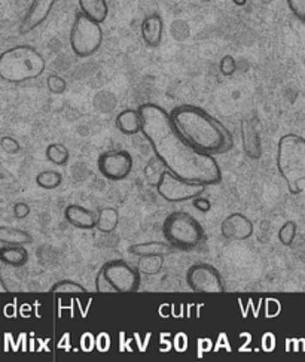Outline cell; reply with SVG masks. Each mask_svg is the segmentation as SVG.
<instances>
[{
    "label": "cell",
    "instance_id": "obj_1",
    "mask_svg": "<svg viewBox=\"0 0 305 362\" xmlns=\"http://www.w3.org/2000/svg\"><path fill=\"white\" fill-rule=\"evenodd\" d=\"M137 109L142 118V133L165 169L207 187L220 182L222 170L215 157L193 148L176 129L167 110L155 103H143Z\"/></svg>",
    "mask_w": 305,
    "mask_h": 362
},
{
    "label": "cell",
    "instance_id": "obj_2",
    "mask_svg": "<svg viewBox=\"0 0 305 362\" xmlns=\"http://www.w3.org/2000/svg\"><path fill=\"white\" fill-rule=\"evenodd\" d=\"M170 115L176 129L193 148L213 157L231 151L234 145L231 132L203 107L182 105L174 107Z\"/></svg>",
    "mask_w": 305,
    "mask_h": 362
},
{
    "label": "cell",
    "instance_id": "obj_3",
    "mask_svg": "<svg viewBox=\"0 0 305 362\" xmlns=\"http://www.w3.org/2000/svg\"><path fill=\"white\" fill-rule=\"evenodd\" d=\"M44 55L30 45L12 47L0 55V78L9 83L33 81L45 74Z\"/></svg>",
    "mask_w": 305,
    "mask_h": 362
},
{
    "label": "cell",
    "instance_id": "obj_4",
    "mask_svg": "<svg viewBox=\"0 0 305 362\" xmlns=\"http://www.w3.org/2000/svg\"><path fill=\"white\" fill-rule=\"evenodd\" d=\"M277 170L286 182L289 192L299 194L301 182L305 180V137L297 133H287L277 144Z\"/></svg>",
    "mask_w": 305,
    "mask_h": 362
},
{
    "label": "cell",
    "instance_id": "obj_5",
    "mask_svg": "<svg viewBox=\"0 0 305 362\" xmlns=\"http://www.w3.org/2000/svg\"><path fill=\"white\" fill-rule=\"evenodd\" d=\"M142 274L137 267L122 259L107 261L95 276V291L100 294L136 292L140 289Z\"/></svg>",
    "mask_w": 305,
    "mask_h": 362
},
{
    "label": "cell",
    "instance_id": "obj_6",
    "mask_svg": "<svg viewBox=\"0 0 305 362\" xmlns=\"http://www.w3.org/2000/svg\"><path fill=\"white\" fill-rule=\"evenodd\" d=\"M162 234L165 240L180 250L196 249L205 238L200 221L186 212H173L164 219Z\"/></svg>",
    "mask_w": 305,
    "mask_h": 362
},
{
    "label": "cell",
    "instance_id": "obj_7",
    "mask_svg": "<svg viewBox=\"0 0 305 362\" xmlns=\"http://www.w3.org/2000/svg\"><path fill=\"white\" fill-rule=\"evenodd\" d=\"M72 51L79 59H88L100 49L103 44V30L100 23L87 17L84 12L76 13L71 29Z\"/></svg>",
    "mask_w": 305,
    "mask_h": 362
},
{
    "label": "cell",
    "instance_id": "obj_8",
    "mask_svg": "<svg viewBox=\"0 0 305 362\" xmlns=\"http://www.w3.org/2000/svg\"><path fill=\"white\" fill-rule=\"evenodd\" d=\"M155 188H157V192L160 194V197L164 199L165 202L184 203V202H191L193 199L203 196L207 185L179 177L170 170L164 169Z\"/></svg>",
    "mask_w": 305,
    "mask_h": 362
},
{
    "label": "cell",
    "instance_id": "obj_9",
    "mask_svg": "<svg viewBox=\"0 0 305 362\" xmlns=\"http://www.w3.org/2000/svg\"><path fill=\"white\" fill-rule=\"evenodd\" d=\"M186 285L198 294H220L227 289L219 270L207 262L192 264L186 270Z\"/></svg>",
    "mask_w": 305,
    "mask_h": 362
},
{
    "label": "cell",
    "instance_id": "obj_10",
    "mask_svg": "<svg viewBox=\"0 0 305 362\" xmlns=\"http://www.w3.org/2000/svg\"><path fill=\"white\" fill-rule=\"evenodd\" d=\"M133 157L128 151H107L100 154L97 160V167L100 173L109 180H124L133 172Z\"/></svg>",
    "mask_w": 305,
    "mask_h": 362
},
{
    "label": "cell",
    "instance_id": "obj_11",
    "mask_svg": "<svg viewBox=\"0 0 305 362\" xmlns=\"http://www.w3.org/2000/svg\"><path fill=\"white\" fill-rule=\"evenodd\" d=\"M255 231L253 222L244 214L234 212L228 215L220 224V234L227 240H247L251 239Z\"/></svg>",
    "mask_w": 305,
    "mask_h": 362
},
{
    "label": "cell",
    "instance_id": "obj_12",
    "mask_svg": "<svg viewBox=\"0 0 305 362\" xmlns=\"http://www.w3.org/2000/svg\"><path fill=\"white\" fill-rule=\"evenodd\" d=\"M59 2L60 0H33L21 21L20 33L27 35L37 29L39 25H42Z\"/></svg>",
    "mask_w": 305,
    "mask_h": 362
},
{
    "label": "cell",
    "instance_id": "obj_13",
    "mask_svg": "<svg viewBox=\"0 0 305 362\" xmlns=\"http://www.w3.org/2000/svg\"><path fill=\"white\" fill-rule=\"evenodd\" d=\"M64 219L75 228L94 230L97 228V214L82 204H68L64 209Z\"/></svg>",
    "mask_w": 305,
    "mask_h": 362
},
{
    "label": "cell",
    "instance_id": "obj_14",
    "mask_svg": "<svg viewBox=\"0 0 305 362\" xmlns=\"http://www.w3.org/2000/svg\"><path fill=\"white\" fill-rule=\"evenodd\" d=\"M140 35L145 44L149 48H157L164 35V21L160 13H150L146 17L140 25Z\"/></svg>",
    "mask_w": 305,
    "mask_h": 362
},
{
    "label": "cell",
    "instance_id": "obj_15",
    "mask_svg": "<svg viewBox=\"0 0 305 362\" xmlns=\"http://www.w3.org/2000/svg\"><path fill=\"white\" fill-rule=\"evenodd\" d=\"M241 141L244 154L251 160H259L262 156V139L249 121L241 122Z\"/></svg>",
    "mask_w": 305,
    "mask_h": 362
},
{
    "label": "cell",
    "instance_id": "obj_16",
    "mask_svg": "<svg viewBox=\"0 0 305 362\" xmlns=\"http://www.w3.org/2000/svg\"><path fill=\"white\" fill-rule=\"evenodd\" d=\"M116 129L126 136H134L142 133V118L138 109H124L116 115Z\"/></svg>",
    "mask_w": 305,
    "mask_h": 362
},
{
    "label": "cell",
    "instance_id": "obj_17",
    "mask_svg": "<svg viewBox=\"0 0 305 362\" xmlns=\"http://www.w3.org/2000/svg\"><path fill=\"white\" fill-rule=\"evenodd\" d=\"M174 246L170 245L167 240L165 242H143L136 243L128 247V254L134 257H145V255H169L173 252Z\"/></svg>",
    "mask_w": 305,
    "mask_h": 362
},
{
    "label": "cell",
    "instance_id": "obj_18",
    "mask_svg": "<svg viewBox=\"0 0 305 362\" xmlns=\"http://www.w3.org/2000/svg\"><path fill=\"white\" fill-rule=\"evenodd\" d=\"M0 243L9 246H27L33 243V238L25 230L2 226L0 227Z\"/></svg>",
    "mask_w": 305,
    "mask_h": 362
},
{
    "label": "cell",
    "instance_id": "obj_19",
    "mask_svg": "<svg viewBox=\"0 0 305 362\" xmlns=\"http://www.w3.org/2000/svg\"><path fill=\"white\" fill-rule=\"evenodd\" d=\"M0 259L11 267H23L29 261V250L25 246H9L4 245L0 249Z\"/></svg>",
    "mask_w": 305,
    "mask_h": 362
},
{
    "label": "cell",
    "instance_id": "obj_20",
    "mask_svg": "<svg viewBox=\"0 0 305 362\" xmlns=\"http://www.w3.org/2000/svg\"><path fill=\"white\" fill-rule=\"evenodd\" d=\"M80 12L97 23H104L109 13V5L106 0H78Z\"/></svg>",
    "mask_w": 305,
    "mask_h": 362
},
{
    "label": "cell",
    "instance_id": "obj_21",
    "mask_svg": "<svg viewBox=\"0 0 305 362\" xmlns=\"http://www.w3.org/2000/svg\"><path fill=\"white\" fill-rule=\"evenodd\" d=\"M119 226V214L115 207H103L97 214V230L104 234L114 233Z\"/></svg>",
    "mask_w": 305,
    "mask_h": 362
},
{
    "label": "cell",
    "instance_id": "obj_22",
    "mask_svg": "<svg viewBox=\"0 0 305 362\" xmlns=\"http://www.w3.org/2000/svg\"><path fill=\"white\" fill-rule=\"evenodd\" d=\"M45 157L54 165H66L68 158H71V152H68L66 145L60 142H52L47 146Z\"/></svg>",
    "mask_w": 305,
    "mask_h": 362
},
{
    "label": "cell",
    "instance_id": "obj_23",
    "mask_svg": "<svg viewBox=\"0 0 305 362\" xmlns=\"http://www.w3.org/2000/svg\"><path fill=\"white\" fill-rule=\"evenodd\" d=\"M138 258H140V261L137 264V269L142 276H155L164 266L162 255H145Z\"/></svg>",
    "mask_w": 305,
    "mask_h": 362
},
{
    "label": "cell",
    "instance_id": "obj_24",
    "mask_svg": "<svg viewBox=\"0 0 305 362\" xmlns=\"http://www.w3.org/2000/svg\"><path fill=\"white\" fill-rule=\"evenodd\" d=\"M36 185L40 189H57L63 184V175L57 170H44L36 175Z\"/></svg>",
    "mask_w": 305,
    "mask_h": 362
},
{
    "label": "cell",
    "instance_id": "obj_25",
    "mask_svg": "<svg viewBox=\"0 0 305 362\" xmlns=\"http://www.w3.org/2000/svg\"><path fill=\"white\" fill-rule=\"evenodd\" d=\"M52 294H85L87 288L72 279H63L51 286Z\"/></svg>",
    "mask_w": 305,
    "mask_h": 362
},
{
    "label": "cell",
    "instance_id": "obj_26",
    "mask_svg": "<svg viewBox=\"0 0 305 362\" xmlns=\"http://www.w3.org/2000/svg\"><path fill=\"white\" fill-rule=\"evenodd\" d=\"M298 234V227L294 221H286L285 224L280 227L279 233H277V238H279L280 243L283 246H292Z\"/></svg>",
    "mask_w": 305,
    "mask_h": 362
},
{
    "label": "cell",
    "instance_id": "obj_27",
    "mask_svg": "<svg viewBox=\"0 0 305 362\" xmlns=\"http://www.w3.org/2000/svg\"><path fill=\"white\" fill-rule=\"evenodd\" d=\"M47 87L52 94H63L67 88V83L60 75H49L47 79Z\"/></svg>",
    "mask_w": 305,
    "mask_h": 362
},
{
    "label": "cell",
    "instance_id": "obj_28",
    "mask_svg": "<svg viewBox=\"0 0 305 362\" xmlns=\"http://www.w3.org/2000/svg\"><path fill=\"white\" fill-rule=\"evenodd\" d=\"M0 148H2L4 152L9 156H17L18 152L21 151V145L17 141V139H13L11 136H4L2 141H0Z\"/></svg>",
    "mask_w": 305,
    "mask_h": 362
},
{
    "label": "cell",
    "instance_id": "obj_29",
    "mask_svg": "<svg viewBox=\"0 0 305 362\" xmlns=\"http://www.w3.org/2000/svg\"><path fill=\"white\" fill-rule=\"evenodd\" d=\"M219 69H220L222 75L231 76V75L235 74V71H237V62H235V59L232 57V55H225V57L220 60Z\"/></svg>",
    "mask_w": 305,
    "mask_h": 362
},
{
    "label": "cell",
    "instance_id": "obj_30",
    "mask_svg": "<svg viewBox=\"0 0 305 362\" xmlns=\"http://www.w3.org/2000/svg\"><path fill=\"white\" fill-rule=\"evenodd\" d=\"M286 2L290 12H292L299 21L305 23V0H286Z\"/></svg>",
    "mask_w": 305,
    "mask_h": 362
},
{
    "label": "cell",
    "instance_id": "obj_31",
    "mask_svg": "<svg viewBox=\"0 0 305 362\" xmlns=\"http://www.w3.org/2000/svg\"><path fill=\"white\" fill-rule=\"evenodd\" d=\"M12 215L17 219H24L30 215V206L25 202H17L12 206Z\"/></svg>",
    "mask_w": 305,
    "mask_h": 362
},
{
    "label": "cell",
    "instance_id": "obj_32",
    "mask_svg": "<svg viewBox=\"0 0 305 362\" xmlns=\"http://www.w3.org/2000/svg\"><path fill=\"white\" fill-rule=\"evenodd\" d=\"M192 204H193V207H196L197 211H200L201 214L210 212V209H212V203H210V200L203 199L201 196H200V197H197V199H193V200H192Z\"/></svg>",
    "mask_w": 305,
    "mask_h": 362
},
{
    "label": "cell",
    "instance_id": "obj_33",
    "mask_svg": "<svg viewBox=\"0 0 305 362\" xmlns=\"http://www.w3.org/2000/svg\"><path fill=\"white\" fill-rule=\"evenodd\" d=\"M203 2H212V0H203Z\"/></svg>",
    "mask_w": 305,
    "mask_h": 362
}]
</instances>
